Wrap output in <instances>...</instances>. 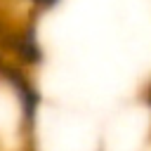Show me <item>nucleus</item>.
<instances>
[]
</instances>
